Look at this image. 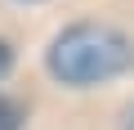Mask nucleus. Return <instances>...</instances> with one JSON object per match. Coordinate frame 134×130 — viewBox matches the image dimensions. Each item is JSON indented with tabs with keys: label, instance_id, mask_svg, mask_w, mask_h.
Segmentation results:
<instances>
[{
	"label": "nucleus",
	"instance_id": "3",
	"mask_svg": "<svg viewBox=\"0 0 134 130\" xmlns=\"http://www.w3.org/2000/svg\"><path fill=\"white\" fill-rule=\"evenodd\" d=\"M9 58H14V54H9V45H5V40H0V76H5V72H9Z\"/></svg>",
	"mask_w": 134,
	"mask_h": 130
},
{
	"label": "nucleus",
	"instance_id": "1",
	"mask_svg": "<svg viewBox=\"0 0 134 130\" xmlns=\"http://www.w3.org/2000/svg\"><path fill=\"white\" fill-rule=\"evenodd\" d=\"M134 67V45L107 23H76L49 45V72L63 85H98Z\"/></svg>",
	"mask_w": 134,
	"mask_h": 130
},
{
	"label": "nucleus",
	"instance_id": "4",
	"mask_svg": "<svg viewBox=\"0 0 134 130\" xmlns=\"http://www.w3.org/2000/svg\"><path fill=\"white\" fill-rule=\"evenodd\" d=\"M125 130H134V108H130V112H125Z\"/></svg>",
	"mask_w": 134,
	"mask_h": 130
},
{
	"label": "nucleus",
	"instance_id": "2",
	"mask_svg": "<svg viewBox=\"0 0 134 130\" xmlns=\"http://www.w3.org/2000/svg\"><path fill=\"white\" fill-rule=\"evenodd\" d=\"M0 130H23V108L14 99H0Z\"/></svg>",
	"mask_w": 134,
	"mask_h": 130
}]
</instances>
